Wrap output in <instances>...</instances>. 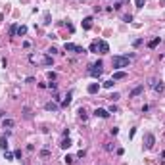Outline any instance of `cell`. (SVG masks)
<instances>
[{"label":"cell","mask_w":165,"mask_h":165,"mask_svg":"<svg viewBox=\"0 0 165 165\" xmlns=\"http://www.w3.org/2000/svg\"><path fill=\"white\" fill-rule=\"evenodd\" d=\"M111 64H113V69H123V67H129V56H113L111 58Z\"/></svg>","instance_id":"1"},{"label":"cell","mask_w":165,"mask_h":165,"mask_svg":"<svg viewBox=\"0 0 165 165\" xmlns=\"http://www.w3.org/2000/svg\"><path fill=\"white\" fill-rule=\"evenodd\" d=\"M102 67H104V64H102V60H98L94 65H90V69H88V75H90V77H100V75H102V71H104Z\"/></svg>","instance_id":"2"},{"label":"cell","mask_w":165,"mask_h":165,"mask_svg":"<svg viewBox=\"0 0 165 165\" xmlns=\"http://www.w3.org/2000/svg\"><path fill=\"white\" fill-rule=\"evenodd\" d=\"M65 52H77V54H85V48H82V46H77V44H73V42H65Z\"/></svg>","instance_id":"3"},{"label":"cell","mask_w":165,"mask_h":165,"mask_svg":"<svg viewBox=\"0 0 165 165\" xmlns=\"http://www.w3.org/2000/svg\"><path fill=\"white\" fill-rule=\"evenodd\" d=\"M150 86H152L156 92H163L165 90V85L161 81H157V79H150Z\"/></svg>","instance_id":"4"},{"label":"cell","mask_w":165,"mask_h":165,"mask_svg":"<svg viewBox=\"0 0 165 165\" xmlns=\"http://www.w3.org/2000/svg\"><path fill=\"white\" fill-rule=\"evenodd\" d=\"M154 144H156V136H154L152 133H148L146 134V150H152Z\"/></svg>","instance_id":"5"},{"label":"cell","mask_w":165,"mask_h":165,"mask_svg":"<svg viewBox=\"0 0 165 165\" xmlns=\"http://www.w3.org/2000/svg\"><path fill=\"white\" fill-rule=\"evenodd\" d=\"M94 115H96V117L106 119V117H109V111H108V109H104V108H96V109H94Z\"/></svg>","instance_id":"6"},{"label":"cell","mask_w":165,"mask_h":165,"mask_svg":"<svg viewBox=\"0 0 165 165\" xmlns=\"http://www.w3.org/2000/svg\"><path fill=\"white\" fill-rule=\"evenodd\" d=\"M98 50H100V54H108L109 52V44L106 40H98Z\"/></svg>","instance_id":"7"},{"label":"cell","mask_w":165,"mask_h":165,"mask_svg":"<svg viewBox=\"0 0 165 165\" xmlns=\"http://www.w3.org/2000/svg\"><path fill=\"white\" fill-rule=\"evenodd\" d=\"M142 92H144V86H142V85H138V86H134V88L129 92V96H130V98H136V96H138V94H142Z\"/></svg>","instance_id":"8"},{"label":"cell","mask_w":165,"mask_h":165,"mask_svg":"<svg viewBox=\"0 0 165 165\" xmlns=\"http://www.w3.org/2000/svg\"><path fill=\"white\" fill-rule=\"evenodd\" d=\"M44 109L46 111H58V109H60V106H58V102H46Z\"/></svg>","instance_id":"9"},{"label":"cell","mask_w":165,"mask_h":165,"mask_svg":"<svg viewBox=\"0 0 165 165\" xmlns=\"http://www.w3.org/2000/svg\"><path fill=\"white\" fill-rule=\"evenodd\" d=\"M86 90H88V94H96V92L100 90V85L98 82H90V85L86 86Z\"/></svg>","instance_id":"10"},{"label":"cell","mask_w":165,"mask_h":165,"mask_svg":"<svg viewBox=\"0 0 165 165\" xmlns=\"http://www.w3.org/2000/svg\"><path fill=\"white\" fill-rule=\"evenodd\" d=\"M71 100H73V92H67V94H65V98L61 100V106H64V108H67V106L71 104Z\"/></svg>","instance_id":"11"},{"label":"cell","mask_w":165,"mask_h":165,"mask_svg":"<svg viewBox=\"0 0 165 165\" xmlns=\"http://www.w3.org/2000/svg\"><path fill=\"white\" fill-rule=\"evenodd\" d=\"M42 65H46V67L54 65V56H44L42 58Z\"/></svg>","instance_id":"12"},{"label":"cell","mask_w":165,"mask_h":165,"mask_svg":"<svg viewBox=\"0 0 165 165\" xmlns=\"http://www.w3.org/2000/svg\"><path fill=\"white\" fill-rule=\"evenodd\" d=\"M2 127L4 129H13V127H16V121H13V119H4L2 121Z\"/></svg>","instance_id":"13"},{"label":"cell","mask_w":165,"mask_h":165,"mask_svg":"<svg viewBox=\"0 0 165 165\" xmlns=\"http://www.w3.org/2000/svg\"><path fill=\"white\" fill-rule=\"evenodd\" d=\"M121 79H127V73H125V71H115L113 73V81H121Z\"/></svg>","instance_id":"14"},{"label":"cell","mask_w":165,"mask_h":165,"mask_svg":"<svg viewBox=\"0 0 165 165\" xmlns=\"http://www.w3.org/2000/svg\"><path fill=\"white\" fill-rule=\"evenodd\" d=\"M90 27H92V17H85V19H82V29L88 31Z\"/></svg>","instance_id":"15"},{"label":"cell","mask_w":165,"mask_h":165,"mask_svg":"<svg viewBox=\"0 0 165 165\" xmlns=\"http://www.w3.org/2000/svg\"><path fill=\"white\" fill-rule=\"evenodd\" d=\"M60 146L64 148V150H67V148H69V146H71V140H69V136H65L64 140H61V142H60Z\"/></svg>","instance_id":"16"},{"label":"cell","mask_w":165,"mask_h":165,"mask_svg":"<svg viewBox=\"0 0 165 165\" xmlns=\"http://www.w3.org/2000/svg\"><path fill=\"white\" fill-rule=\"evenodd\" d=\"M0 148H2L4 152H6V150H8V138H6V134H4V136L0 138Z\"/></svg>","instance_id":"17"},{"label":"cell","mask_w":165,"mask_h":165,"mask_svg":"<svg viewBox=\"0 0 165 165\" xmlns=\"http://www.w3.org/2000/svg\"><path fill=\"white\" fill-rule=\"evenodd\" d=\"M159 44V37H156V38H152V40L148 42V48H156Z\"/></svg>","instance_id":"18"},{"label":"cell","mask_w":165,"mask_h":165,"mask_svg":"<svg viewBox=\"0 0 165 165\" xmlns=\"http://www.w3.org/2000/svg\"><path fill=\"white\" fill-rule=\"evenodd\" d=\"M25 33H27V27H25V25H17V35H19V37H23Z\"/></svg>","instance_id":"19"},{"label":"cell","mask_w":165,"mask_h":165,"mask_svg":"<svg viewBox=\"0 0 165 165\" xmlns=\"http://www.w3.org/2000/svg\"><path fill=\"white\" fill-rule=\"evenodd\" d=\"M23 117H25V119H31V117H33V113H31V109H29V108H27V106H25V108H23Z\"/></svg>","instance_id":"20"},{"label":"cell","mask_w":165,"mask_h":165,"mask_svg":"<svg viewBox=\"0 0 165 165\" xmlns=\"http://www.w3.org/2000/svg\"><path fill=\"white\" fill-rule=\"evenodd\" d=\"M79 117H81L82 121H85L86 117H88V113H86V109H85V108H81V109H79Z\"/></svg>","instance_id":"21"},{"label":"cell","mask_w":165,"mask_h":165,"mask_svg":"<svg viewBox=\"0 0 165 165\" xmlns=\"http://www.w3.org/2000/svg\"><path fill=\"white\" fill-rule=\"evenodd\" d=\"M104 150H106V152H113V150H115V144L108 142V144H106V146H104Z\"/></svg>","instance_id":"22"},{"label":"cell","mask_w":165,"mask_h":165,"mask_svg":"<svg viewBox=\"0 0 165 165\" xmlns=\"http://www.w3.org/2000/svg\"><path fill=\"white\" fill-rule=\"evenodd\" d=\"M64 161H65V165H71V163L75 161V157H73V156H65V157H64Z\"/></svg>","instance_id":"23"},{"label":"cell","mask_w":165,"mask_h":165,"mask_svg":"<svg viewBox=\"0 0 165 165\" xmlns=\"http://www.w3.org/2000/svg\"><path fill=\"white\" fill-rule=\"evenodd\" d=\"M90 52H96V54H98V40H94L90 44Z\"/></svg>","instance_id":"24"},{"label":"cell","mask_w":165,"mask_h":165,"mask_svg":"<svg viewBox=\"0 0 165 165\" xmlns=\"http://www.w3.org/2000/svg\"><path fill=\"white\" fill-rule=\"evenodd\" d=\"M46 54H48V56H56V54H58V50H56L54 46H50V48L46 50Z\"/></svg>","instance_id":"25"},{"label":"cell","mask_w":165,"mask_h":165,"mask_svg":"<svg viewBox=\"0 0 165 165\" xmlns=\"http://www.w3.org/2000/svg\"><path fill=\"white\" fill-rule=\"evenodd\" d=\"M113 85H115V81H113V79H109V81H106V82H104L106 88H113Z\"/></svg>","instance_id":"26"},{"label":"cell","mask_w":165,"mask_h":165,"mask_svg":"<svg viewBox=\"0 0 165 165\" xmlns=\"http://www.w3.org/2000/svg\"><path fill=\"white\" fill-rule=\"evenodd\" d=\"M134 4H136V8H144V4H146V0H134Z\"/></svg>","instance_id":"27"},{"label":"cell","mask_w":165,"mask_h":165,"mask_svg":"<svg viewBox=\"0 0 165 165\" xmlns=\"http://www.w3.org/2000/svg\"><path fill=\"white\" fill-rule=\"evenodd\" d=\"M123 21L125 23H130V21H133V16H130V13H125V16H123Z\"/></svg>","instance_id":"28"},{"label":"cell","mask_w":165,"mask_h":165,"mask_svg":"<svg viewBox=\"0 0 165 165\" xmlns=\"http://www.w3.org/2000/svg\"><path fill=\"white\" fill-rule=\"evenodd\" d=\"M10 35H17V25H12V27H10Z\"/></svg>","instance_id":"29"},{"label":"cell","mask_w":165,"mask_h":165,"mask_svg":"<svg viewBox=\"0 0 165 165\" xmlns=\"http://www.w3.org/2000/svg\"><path fill=\"white\" fill-rule=\"evenodd\" d=\"M4 157H6L8 161H12V159H13V154H10L8 150H6V152H4Z\"/></svg>","instance_id":"30"},{"label":"cell","mask_w":165,"mask_h":165,"mask_svg":"<svg viewBox=\"0 0 165 165\" xmlns=\"http://www.w3.org/2000/svg\"><path fill=\"white\" fill-rule=\"evenodd\" d=\"M109 100H111V102H117V100H119V94H117V92H113V94L109 96Z\"/></svg>","instance_id":"31"},{"label":"cell","mask_w":165,"mask_h":165,"mask_svg":"<svg viewBox=\"0 0 165 165\" xmlns=\"http://www.w3.org/2000/svg\"><path fill=\"white\" fill-rule=\"evenodd\" d=\"M142 42H144V38H136V40L133 42V46H140V44H142Z\"/></svg>","instance_id":"32"},{"label":"cell","mask_w":165,"mask_h":165,"mask_svg":"<svg viewBox=\"0 0 165 165\" xmlns=\"http://www.w3.org/2000/svg\"><path fill=\"white\" fill-rule=\"evenodd\" d=\"M48 79H50V81L56 79V73H54V71H48Z\"/></svg>","instance_id":"33"},{"label":"cell","mask_w":165,"mask_h":165,"mask_svg":"<svg viewBox=\"0 0 165 165\" xmlns=\"http://www.w3.org/2000/svg\"><path fill=\"white\" fill-rule=\"evenodd\" d=\"M46 86H48V88H52V90H56V88H58V85H56V82H48Z\"/></svg>","instance_id":"34"},{"label":"cell","mask_w":165,"mask_h":165,"mask_svg":"<svg viewBox=\"0 0 165 165\" xmlns=\"http://www.w3.org/2000/svg\"><path fill=\"white\" fill-rule=\"evenodd\" d=\"M108 111H109V113H115V111H117V106H113V104H111Z\"/></svg>","instance_id":"35"},{"label":"cell","mask_w":165,"mask_h":165,"mask_svg":"<svg viewBox=\"0 0 165 165\" xmlns=\"http://www.w3.org/2000/svg\"><path fill=\"white\" fill-rule=\"evenodd\" d=\"M13 157H17V159H21V150H16V152H13Z\"/></svg>","instance_id":"36"},{"label":"cell","mask_w":165,"mask_h":165,"mask_svg":"<svg viewBox=\"0 0 165 165\" xmlns=\"http://www.w3.org/2000/svg\"><path fill=\"white\" fill-rule=\"evenodd\" d=\"M40 156H42V157H48V156H50V152H48V150H42Z\"/></svg>","instance_id":"37"},{"label":"cell","mask_w":165,"mask_h":165,"mask_svg":"<svg viewBox=\"0 0 165 165\" xmlns=\"http://www.w3.org/2000/svg\"><path fill=\"white\" fill-rule=\"evenodd\" d=\"M4 117V111H0V119H2Z\"/></svg>","instance_id":"38"}]
</instances>
